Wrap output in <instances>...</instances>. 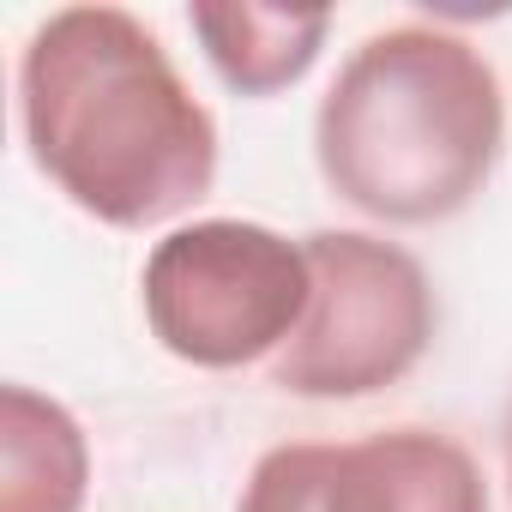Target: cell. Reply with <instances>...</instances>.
I'll use <instances>...</instances> for the list:
<instances>
[{"label": "cell", "mask_w": 512, "mask_h": 512, "mask_svg": "<svg viewBox=\"0 0 512 512\" xmlns=\"http://www.w3.org/2000/svg\"><path fill=\"white\" fill-rule=\"evenodd\" d=\"M31 163L97 223L157 229L217 181V121L121 7H61L19 55Z\"/></svg>", "instance_id": "cell-1"}, {"label": "cell", "mask_w": 512, "mask_h": 512, "mask_svg": "<svg viewBox=\"0 0 512 512\" xmlns=\"http://www.w3.org/2000/svg\"><path fill=\"white\" fill-rule=\"evenodd\" d=\"M506 103L488 55L434 25L368 37L320 97L326 187L380 223H446L494 175Z\"/></svg>", "instance_id": "cell-2"}, {"label": "cell", "mask_w": 512, "mask_h": 512, "mask_svg": "<svg viewBox=\"0 0 512 512\" xmlns=\"http://www.w3.org/2000/svg\"><path fill=\"white\" fill-rule=\"evenodd\" d=\"M151 338L193 368H247L284 350L308 314V247L241 217L169 229L145 260Z\"/></svg>", "instance_id": "cell-3"}, {"label": "cell", "mask_w": 512, "mask_h": 512, "mask_svg": "<svg viewBox=\"0 0 512 512\" xmlns=\"http://www.w3.org/2000/svg\"><path fill=\"white\" fill-rule=\"evenodd\" d=\"M302 247L314 296L296 338L272 362V386L320 404L398 386L434 344V290L422 260L362 229H320Z\"/></svg>", "instance_id": "cell-4"}, {"label": "cell", "mask_w": 512, "mask_h": 512, "mask_svg": "<svg viewBox=\"0 0 512 512\" xmlns=\"http://www.w3.org/2000/svg\"><path fill=\"white\" fill-rule=\"evenodd\" d=\"M326 512H488V482L452 434L386 428L332 446Z\"/></svg>", "instance_id": "cell-5"}, {"label": "cell", "mask_w": 512, "mask_h": 512, "mask_svg": "<svg viewBox=\"0 0 512 512\" xmlns=\"http://www.w3.org/2000/svg\"><path fill=\"white\" fill-rule=\"evenodd\" d=\"M91 488V446L67 404L7 386L0 392V512H79Z\"/></svg>", "instance_id": "cell-6"}, {"label": "cell", "mask_w": 512, "mask_h": 512, "mask_svg": "<svg viewBox=\"0 0 512 512\" xmlns=\"http://www.w3.org/2000/svg\"><path fill=\"white\" fill-rule=\"evenodd\" d=\"M205 61L235 97H278L326 49L332 13H296V7H247V0H223V7H193L187 13Z\"/></svg>", "instance_id": "cell-7"}, {"label": "cell", "mask_w": 512, "mask_h": 512, "mask_svg": "<svg viewBox=\"0 0 512 512\" xmlns=\"http://www.w3.org/2000/svg\"><path fill=\"white\" fill-rule=\"evenodd\" d=\"M326 464H332L326 440L272 446L253 464L235 512H326Z\"/></svg>", "instance_id": "cell-8"}, {"label": "cell", "mask_w": 512, "mask_h": 512, "mask_svg": "<svg viewBox=\"0 0 512 512\" xmlns=\"http://www.w3.org/2000/svg\"><path fill=\"white\" fill-rule=\"evenodd\" d=\"M506 494H512V416H506Z\"/></svg>", "instance_id": "cell-9"}]
</instances>
